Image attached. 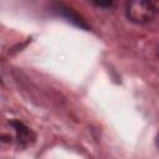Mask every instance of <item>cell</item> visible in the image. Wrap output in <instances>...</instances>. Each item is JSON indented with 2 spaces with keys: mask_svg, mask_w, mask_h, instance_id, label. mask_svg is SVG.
<instances>
[{
  "mask_svg": "<svg viewBox=\"0 0 159 159\" xmlns=\"http://www.w3.org/2000/svg\"><path fill=\"white\" fill-rule=\"evenodd\" d=\"M10 125L15 129L16 139H17V143L20 145L26 147V145L31 144L35 140V133L29 127H26L22 122L17 120V119H14V120H10Z\"/></svg>",
  "mask_w": 159,
  "mask_h": 159,
  "instance_id": "3",
  "label": "cell"
},
{
  "mask_svg": "<svg viewBox=\"0 0 159 159\" xmlns=\"http://www.w3.org/2000/svg\"><path fill=\"white\" fill-rule=\"evenodd\" d=\"M155 14L150 0H130L125 4V16L133 24H147L153 20Z\"/></svg>",
  "mask_w": 159,
  "mask_h": 159,
  "instance_id": "1",
  "label": "cell"
},
{
  "mask_svg": "<svg viewBox=\"0 0 159 159\" xmlns=\"http://www.w3.org/2000/svg\"><path fill=\"white\" fill-rule=\"evenodd\" d=\"M155 53H157V57L159 58V46L157 47V50H155Z\"/></svg>",
  "mask_w": 159,
  "mask_h": 159,
  "instance_id": "7",
  "label": "cell"
},
{
  "mask_svg": "<svg viewBox=\"0 0 159 159\" xmlns=\"http://www.w3.org/2000/svg\"><path fill=\"white\" fill-rule=\"evenodd\" d=\"M155 144H157V147H158V149H159V133L157 134V138H155Z\"/></svg>",
  "mask_w": 159,
  "mask_h": 159,
  "instance_id": "6",
  "label": "cell"
},
{
  "mask_svg": "<svg viewBox=\"0 0 159 159\" xmlns=\"http://www.w3.org/2000/svg\"><path fill=\"white\" fill-rule=\"evenodd\" d=\"M53 10H55V12H57L60 16L65 17L67 21L72 22L73 25L81 27V29L88 30V25L86 24V21H84L75 10H72L71 7H68V6L63 5V4H58V2H57V4L53 5Z\"/></svg>",
  "mask_w": 159,
  "mask_h": 159,
  "instance_id": "2",
  "label": "cell"
},
{
  "mask_svg": "<svg viewBox=\"0 0 159 159\" xmlns=\"http://www.w3.org/2000/svg\"><path fill=\"white\" fill-rule=\"evenodd\" d=\"M150 2H152L153 9L155 10V12L158 14L159 12V0H150Z\"/></svg>",
  "mask_w": 159,
  "mask_h": 159,
  "instance_id": "5",
  "label": "cell"
},
{
  "mask_svg": "<svg viewBox=\"0 0 159 159\" xmlns=\"http://www.w3.org/2000/svg\"><path fill=\"white\" fill-rule=\"evenodd\" d=\"M93 5L98 6V7H104V9H111L114 6V2L113 1H94L92 2Z\"/></svg>",
  "mask_w": 159,
  "mask_h": 159,
  "instance_id": "4",
  "label": "cell"
}]
</instances>
